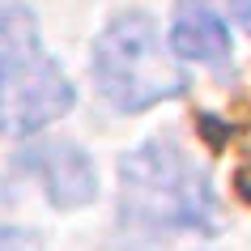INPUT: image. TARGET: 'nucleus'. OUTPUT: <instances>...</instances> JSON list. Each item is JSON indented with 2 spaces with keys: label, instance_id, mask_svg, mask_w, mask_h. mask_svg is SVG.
I'll use <instances>...</instances> for the list:
<instances>
[{
  "label": "nucleus",
  "instance_id": "obj_1",
  "mask_svg": "<svg viewBox=\"0 0 251 251\" xmlns=\"http://www.w3.org/2000/svg\"><path fill=\"white\" fill-rule=\"evenodd\" d=\"M119 213L145 230H196L217 234L222 209L209 171L183 153L175 136H153L119 158Z\"/></svg>",
  "mask_w": 251,
  "mask_h": 251
},
{
  "label": "nucleus",
  "instance_id": "obj_2",
  "mask_svg": "<svg viewBox=\"0 0 251 251\" xmlns=\"http://www.w3.org/2000/svg\"><path fill=\"white\" fill-rule=\"evenodd\" d=\"M77 102L60 64L43 51L39 22L26 4H0V132L34 136Z\"/></svg>",
  "mask_w": 251,
  "mask_h": 251
},
{
  "label": "nucleus",
  "instance_id": "obj_3",
  "mask_svg": "<svg viewBox=\"0 0 251 251\" xmlns=\"http://www.w3.org/2000/svg\"><path fill=\"white\" fill-rule=\"evenodd\" d=\"M90 73H94L98 94L115 111H124V115H136V111H149L158 102H171V98H179L187 90V73L162 47L153 17L141 13V9L119 13L94 39Z\"/></svg>",
  "mask_w": 251,
  "mask_h": 251
},
{
  "label": "nucleus",
  "instance_id": "obj_4",
  "mask_svg": "<svg viewBox=\"0 0 251 251\" xmlns=\"http://www.w3.org/2000/svg\"><path fill=\"white\" fill-rule=\"evenodd\" d=\"M26 175H34L47 187L51 209H85L98 200V171H94L90 153L73 141H47L22 153L17 162Z\"/></svg>",
  "mask_w": 251,
  "mask_h": 251
},
{
  "label": "nucleus",
  "instance_id": "obj_5",
  "mask_svg": "<svg viewBox=\"0 0 251 251\" xmlns=\"http://www.w3.org/2000/svg\"><path fill=\"white\" fill-rule=\"evenodd\" d=\"M171 51L179 60L226 68L230 64V51H234L226 17L213 9L209 0H179L175 17H171Z\"/></svg>",
  "mask_w": 251,
  "mask_h": 251
},
{
  "label": "nucleus",
  "instance_id": "obj_6",
  "mask_svg": "<svg viewBox=\"0 0 251 251\" xmlns=\"http://www.w3.org/2000/svg\"><path fill=\"white\" fill-rule=\"evenodd\" d=\"M0 251H39V238L26 230H4L0 226Z\"/></svg>",
  "mask_w": 251,
  "mask_h": 251
},
{
  "label": "nucleus",
  "instance_id": "obj_7",
  "mask_svg": "<svg viewBox=\"0 0 251 251\" xmlns=\"http://www.w3.org/2000/svg\"><path fill=\"white\" fill-rule=\"evenodd\" d=\"M226 4H230V17L243 26V34H251V0H226Z\"/></svg>",
  "mask_w": 251,
  "mask_h": 251
}]
</instances>
